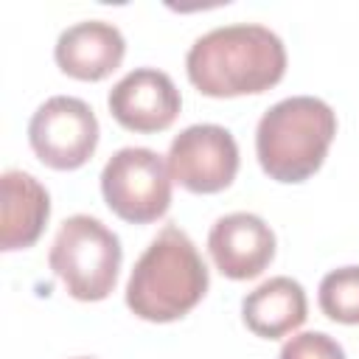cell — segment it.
<instances>
[{
  "instance_id": "1",
  "label": "cell",
  "mask_w": 359,
  "mask_h": 359,
  "mask_svg": "<svg viewBox=\"0 0 359 359\" xmlns=\"http://www.w3.org/2000/svg\"><path fill=\"white\" fill-rule=\"evenodd\" d=\"M188 81L208 98H238L272 90L286 73L283 39L258 22L202 34L185 56Z\"/></svg>"
},
{
  "instance_id": "2",
  "label": "cell",
  "mask_w": 359,
  "mask_h": 359,
  "mask_svg": "<svg viewBox=\"0 0 359 359\" xmlns=\"http://www.w3.org/2000/svg\"><path fill=\"white\" fill-rule=\"evenodd\" d=\"M210 275L191 236L165 224L135 261L126 280V306L146 323H174L202 303Z\"/></svg>"
},
{
  "instance_id": "3",
  "label": "cell",
  "mask_w": 359,
  "mask_h": 359,
  "mask_svg": "<svg viewBox=\"0 0 359 359\" xmlns=\"http://www.w3.org/2000/svg\"><path fill=\"white\" fill-rule=\"evenodd\" d=\"M337 135V112L314 95H292L272 104L255 129V157L275 182H306L314 177Z\"/></svg>"
},
{
  "instance_id": "4",
  "label": "cell",
  "mask_w": 359,
  "mask_h": 359,
  "mask_svg": "<svg viewBox=\"0 0 359 359\" xmlns=\"http://www.w3.org/2000/svg\"><path fill=\"white\" fill-rule=\"evenodd\" d=\"M121 261V238L90 213L67 216L48 252L53 275L62 280L67 294L81 303H98L112 294Z\"/></svg>"
},
{
  "instance_id": "5",
  "label": "cell",
  "mask_w": 359,
  "mask_h": 359,
  "mask_svg": "<svg viewBox=\"0 0 359 359\" xmlns=\"http://www.w3.org/2000/svg\"><path fill=\"white\" fill-rule=\"evenodd\" d=\"M168 163L143 146L118 149L101 171V194L107 208L129 224H151L171 208Z\"/></svg>"
},
{
  "instance_id": "6",
  "label": "cell",
  "mask_w": 359,
  "mask_h": 359,
  "mask_svg": "<svg viewBox=\"0 0 359 359\" xmlns=\"http://www.w3.org/2000/svg\"><path fill=\"white\" fill-rule=\"evenodd\" d=\"M98 118L76 95H50L28 121L31 151L53 171H76L98 149Z\"/></svg>"
},
{
  "instance_id": "7",
  "label": "cell",
  "mask_w": 359,
  "mask_h": 359,
  "mask_svg": "<svg viewBox=\"0 0 359 359\" xmlns=\"http://www.w3.org/2000/svg\"><path fill=\"white\" fill-rule=\"evenodd\" d=\"M171 180L191 194H219L238 174V143L219 123H194L182 129L165 154Z\"/></svg>"
},
{
  "instance_id": "8",
  "label": "cell",
  "mask_w": 359,
  "mask_h": 359,
  "mask_svg": "<svg viewBox=\"0 0 359 359\" xmlns=\"http://www.w3.org/2000/svg\"><path fill=\"white\" fill-rule=\"evenodd\" d=\"M107 107L123 129L154 135L177 121L182 95L168 73L157 67H135L109 90Z\"/></svg>"
},
{
  "instance_id": "9",
  "label": "cell",
  "mask_w": 359,
  "mask_h": 359,
  "mask_svg": "<svg viewBox=\"0 0 359 359\" xmlns=\"http://www.w3.org/2000/svg\"><path fill=\"white\" fill-rule=\"evenodd\" d=\"M208 252L224 278L252 280L275 258V233L261 216L236 210L213 222L208 233Z\"/></svg>"
},
{
  "instance_id": "10",
  "label": "cell",
  "mask_w": 359,
  "mask_h": 359,
  "mask_svg": "<svg viewBox=\"0 0 359 359\" xmlns=\"http://www.w3.org/2000/svg\"><path fill=\"white\" fill-rule=\"evenodd\" d=\"M126 56V39L107 20H81L65 28L53 45L59 70L79 81H101L112 76Z\"/></svg>"
},
{
  "instance_id": "11",
  "label": "cell",
  "mask_w": 359,
  "mask_h": 359,
  "mask_svg": "<svg viewBox=\"0 0 359 359\" xmlns=\"http://www.w3.org/2000/svg\"><path fill=\"white\" fill-rule=\"evenodd\" d=\"M0 250H28L50 219V194L28 171H6L0 180Z\"/></svg>"
},
{
  "instance_id": "12",
  "label": "cell",
  "mask_w": 359,
  "mask_h": 359,
  "mask_svg": "<svg viewBox=\"0 0 359 359\" xmlns=\"http://www.w3.org/2000/svg\"><path fill=\"white\" fill-rule=\"evenodd\" d=\"M306 289L289 275H275L264 280L241 300V320L261 339H280L297 331L306 323Z\"/></svg>"
},
{
  "instance_id": "13",
  "label": "cell",
  "mask_w": 359,
  "mask_h": 359,
  "mask_svg": "<svg viewBox=\"0 0 359 359\" xmlns=\"http://www.w3.org/2000/svg\"><path fill=\"white\" fill-rule=\"evenodd\" d=\"M323 314L342 325H359V266L331 269L317 289Z\"/></svg>"
},
{
  "instance_id": "14",
  "label": "cell",
  "mask_w": 359,
  "mask_h": 359,
  "mask_svg": "<svg viewBox=\"0 0 359 359\" xmlns=\"http://www.w3.org/2000/svg\"><path fill=\"white\" fill-rule=\"evenodd\" d=\"M278 359H345V348L325 331H303L283 342Z\"/></svg>"
},
{
  "instance_id": "15",
  "label": "cell",
  "mask_w": 359,
  "mask_h": 359,
  "mask_svg": "<svg viewBox=\"0 0 359 359\" xmlns=\"http://www.w3.org/2000/svg\"><path fill=\"white\" fill-rule=\"evenodd\" d=\"M76 359H93V356H76Z\"/></svg>"
}]
</instances>
